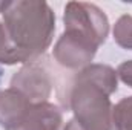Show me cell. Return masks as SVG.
Wrapping results in <instances>:
<instances>
[{
    "mask_svg": "<svg viewBox=\"0 0 132 130\" xmlns=\"http://www.w3.org/2000/svg\"><path fill=\"white\" fill-rule=\"evenodd\" d=\"M112 123L115 130H132V97L120 99L112 107Z\"/></svg>",
    "mask_w": 132,
    "mask_h": 130,
    "instance_id": "obj_9",
    "label": "cell"
},
{
    "mask_svg": "<svg viewBox=\"0 0 132 130\" xmlns=\"http://www.w3.org/2000/svg\"><path fill=\"white\" fill-rule=\"evenodd\" d=\"M0 14L11 41L29 61H35L51 46L55 32V14L46 2H2Z\"/></svg>",
    "mask_w": 132,
    "mask_h": 130,
    "instance_id": "obj_2",
    "label": "cell"
},
{
    "mask_svg": "<svg viewBox=\"0 0 132 130\" xmlns=\"http://www.w3.org/2000/svg\"><path fill=\"white\" fill-rule=\"evenodd\" d=\"M63 115L52 103L32 104L26 115L9 130H60Z\"/></svg>",
    "mask_w": 132,
    "mask_h": 130,
    "instance_id": "obj_6",
    "label": "cell"
},
{
    "mask_svg": "<svg viewBox=\"0 0 132 130\" xmlns=\"http://www.w3.org/2000/svg\"><path fill=\"white\" fill-rule=\"evenodd\" d=\"M32 104L34 103L15 89L9 87L0 90V126L5 130L14 127L26 115Z\"/></svg>",
    "mask_w": 132,
    "mask_h": 130,
    "instance_id": "obj_7",
    "label": "cell"
},
{
    "mask_svg": "<svg viewBox=\"0 0 132 130\" xmlns=\"http://www.w3.org/2000/svg\"><path fill=\"white\" fill-rule=\"evenodd\" d=\"M112 34H114L115 43L120 48L132 51V15H129V14L121 15L115 22Z\"/></svg>",
    "mask_w": 132,
    "mask_h": 130,
    "instance_id": "obj_10",
    "label": "cell"
},
{
    "mask_svg": "<svg viewBox=\"0 0 132 130\" xmlns=\"http://www.w3.org/2000/svg\"><path fill=\"white\" fill-rule=\"evenodd\" d=\"M63 130H83L80 126H78V123L75 121V119H71L68 124H66V127Z\"/></svg>",
    "mask_w": 132,
    "mask_h": 130,
    "instance_id": "obj_12",
    "label": "cell"
},
{
    "mask_svg": "<svg viewBox=\"0 0 132 130\" xmlns=\"http://www.w3.org/2000/svg\"><path fill=\"white\" fill-rule=\"evenodd\" d=\"M118 75L108 64H91L78 70L69 89V107L83 130H114L111 95Z\"/></svg>",
    "mask_w": 132,
    "mask_h": 130,
    "instance_id": "obj_1",
    "label": "cell"
},
{
    "mask_svg": "<svg viewBox=\"0 0 132 130\" xmlns=\"http://www.w3.org/2000/svg\"><path fill=\"white\" fill-rule=\"evenodd\" d=\"M95 54H97L95 46L68 32H63L60 35L52 51L55 61L60 66L72 70H77V69L81 70L83 67L89 66Z\"/></svg>",
    "mask_w": 132,
    "mask_h": 130,
    "instance_id": "obj_5",
    "label": "cell"
},
{
    "mask_svg": "<svg viewBox=\"0 0 132 130\" xmlns=\"http://www.w3.org/2000/svg\"><path fill=\"white\" fill-rule=\"evenodd\" d=\"M117 75L126 86H129L132 89V60H128V61H125L118 66Z\"/></svg>",
    "mask_w": 132,
    "mask_h": 130,
    "instance_id": "obj_11",
    "label": "cell"
},
{
    "mask_svg": "<svg viewBox=\"0 0 132 130\" xmlns=\"http://www.w3.org/2000/svg\"><path fill=\"white\" fill-rule=\"evenodd\" d=\"M65 32L75 35L98 49L109 34L108 15L94 3L69 2L65 8Z\"/></svg>",
    "mask_w": 132,
    "mask_h": 130,
    "instance_id": "obj_3",
    "label": "cell"
},
{
    "mask_svg": "<svg viewBox=\"0 0 132 130\" xmlns=\"http://www.w3.org/2000/svg\"><path fill=\"white\" fill-rule=\"evenodd\" d=\"M52 78L45 66L38 61H29L20 67L11 78V89H15L31 103H48L52 94Z\"/></svg>",
    "mask_w": 132,
    "mask_h": 130,
    "instance_id": "obj_4",
    "label": "cell"
},
{
    "mask_svg": "<svg viewBox=\"0 0 132 130\" xmlns=\"http://www.w3.org/2000/svg\"><path fill=\"white\" fill-rule=\"evenodd\" d=\"M19 63H29V58L22 52L19 51L14 43L11 41L9 35L5 29V25L3 22H0V64H19Z\"/></svg>",
    "mask_w": 132,
    "mask_h": 130,
    "instance_id": "obj_8",
    "label": "cell"
}]
</instances>
